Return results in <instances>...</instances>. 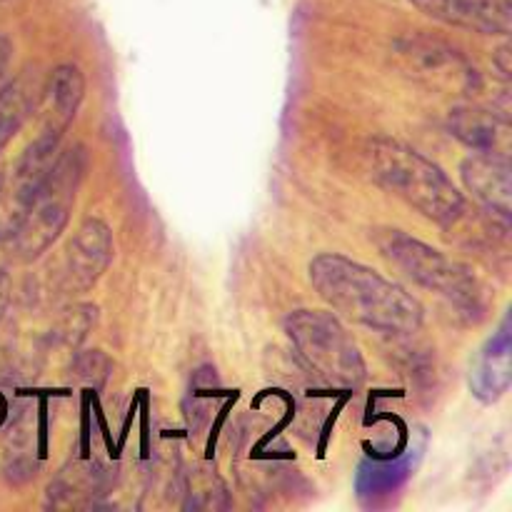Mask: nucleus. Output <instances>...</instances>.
Instances as JSON below:
<instances>
[{"instance_id": "obj_1", "label": "nucleus", "mask_w": 512, "mask_h": 512, "mask_svg": "<svg viewBox=\"0 0 512 512\" xmlns=\"http://www.w3.org/2000/svg\"><path fill=\"white\" fill-rule=\"evenodd\" d=\"M308 275L315 293L348 323L385 335H413L423 325L420 300L358 260L320 253L310 260Z\"/></svg>"}, {"instance_id": "obj_2", "label": "nucleus", "mask_w": 512, "mask_h": 512, "mask_svg": "<svg viewBox=\"0 0 512 512\" xmlns=\"http://www.w3.org/2000/svg\"><path fill=\"white\" fill-rule=\"evenodd\" d=\"M88 170L83 145L60 150L33 193L18 205V213L3 228L13 263H33L68 228L78 188Z\"/></svg>"}, {"instance_id": "obj_3", "label": "nucleus", "mask_w": 512, "mask_h": 512, "mask_svg": "<svg viewBox=\"0 0 512 512\" xmlns=\"http://www.w3.org/2000/svg\"><path fill=\"white\" fill-rule=\"evenodd\" d=\"M373 180L423 218L448 228L465 210L463 193L438 163L390 135H378L365 150Z\"/></svg>"}, {"instance_id": "obj_4", "label": "nucleus", "mask_w": 512, "mask_h": 512, "mask_svg": "<svg viewBox=\"0 0 512 512\" xmlns=\"http://www.w3.org/2000/svg\"><path fill=\"white\" fill-rule=\"evenodd\" d=\"M370 240L380 250V255L415 285L430 290V293H438L440 298L453 303L463 313L473 315L483 310L480 280L465 263L440 253L438 248L423 243V240L410 238L398 228L373 230Z\"/></svg>"}, {"instance_id": "obj_5", "label": "nucleus", "mask_w": 512, "mask_h": 512, "mask_svg": "<svg viewBox=\"0 0 512 512\" xmlns=\"http://www.w3.org/2000/svg\"><path fill=\"white\" fill-rule=\"evenodd\" d=\"M285 333L305 368L325 385L353 390L368 375L358 345L333 313L295 310L285 318Z\"/></svg>"}, {"instance_id": "obj_6", "label": "nucleus", "mask_w": 512, "mask_h": 512, "mask_svg": "<svg viewBox=\"0 0 512 512\" xmlns=\"http://www.w3.org/2000/svg\"><path fill=\"white\" fill-rule=\"evenodd\" d=\"M113 260V233L98 218H88L75 228L63 248L55 275L58 295H80L95 288Z\"/></svg>"}, {"instance_id": "obj_7", "label": "nucleus", "mask_w": 512, "mask_h": 512, "mask_svg": "<svg viewBox=\"0 0 512 512\" xmlns=\"http://www.w3.org/2000/svg\"><path fill=\"white\" fill-rule=\"evenodd\" d=\"M398 55L415 78L428 80L433 85H455L460 90L475 88V78H478L475 70L458 50L450 48L443 40L425 38V35L403 38L398 43Z\"/></svg>"}, {"instance_id": "obj_8", "label": "nucleus", "mask_w": 512, "mask_h": 512, "mask_svg": "<svg viewBox=\"0 0 512 512\" xmlns=\"http://www.w3.org/2000/svg\"><path fill=\"white\" fill-rule=\"evenodd\" d=\"M413 8L450 28L480 35H508L512 28L510 0H408Z\"/></svg>"}, {"instance_id": "obj_9", "label": "nucleus", "mask_w": 512, "mask_h": 512, "mask_svg": "<svg viewBox=\"0 0 512 512\" xmlns=\"http://www.w3.org/2000/svg\"><path fill=\"white\" fill-rule=\"evenodd\" d=\"M468 193L483 205L485 210L510 218L512 210V173L510 160L503 153H473L460 165Z\"/></svg>"}, {"instance_id": "obj_10", "label": "nucleus", "mask_w": 512, "mask_h": 512, "mask_svg": "<svg viewBox=\"0 0 512 512\" xmlns=\"http://www.w3.org/2000/svg\"><path fill=\"white\" fill-rule=\"evenodd\" d=\"M108 490V470L95 460L75 458L50 480L45 505L53 510L93 508Z\"/></svg>"}, {"instance_id": "obj_11", "label": "nucleus", "mask_w": 512, "mask_h": 512, "mask_svg": "<svg viewBox=\"0 0 512 512\" xmlns=\"http://www.w3.org/2000/svg\"><path fill=\"white\" fill-rule=\"evenodd\" d=\"M450 135L473 153H503L510 148L508 115L485 105H458L448 115Z\"/></svg>"}, {"instance_id": "obj_12", "label": "nucleus", "mask_w": 512, "mask_h": 512, "mask_svg": "<svg viewBox=\"0 0 512 512\" xmlns=\"http://www.w3.org/2000/svg\"><path fill=\"white\" fill-rule=\"evenodd\" d=\"M85 98V75L78 65L63 63L50 70L43 80V95H40L38 108H43V128L45 133L65 135L70 123L78 115L80 103Z\"/></svg>"}, {"instance_id": "obj_13", "label": "nucleus", "mask_w": 512, "mask_h": 512, "mask_svg": "<svg viewBox=\"0 0 512 512\" xmlns=\"http://www.w3.org/2000/svg\"><path fill=\"white\" fill-rule=\"evenodd\" d=\"M40 95H43V80L30 70L0 85V153L38 110Z\"/></svg>"}, {"instance_id": "obj_14", "label": "nucleus", "mask_w": 512, "mask_h": 512, "mask_svg": "<svg viewBox=\"0 0 512 512\" xmlns=\"http://www.w3.org/2000/svg\"><path fill=\"white\" fill-rule=\"evenodd\" d=\"M470 388L483 403H495L510 388V340L505 328L480 350L470 370Z\"/></svg>"}, {"instance_id": "obj_15", "label": "nucleus", "mask_w": 512, "mask_h": 512, "mask_svg": "<svg viewBox=\"0 0 512 512\" xmlns=\"http://www.w3.org/2000/svg\"><path fill=\"white\" fill-rule=\"evenodd\" d=\"M185 495H188V503L185 508H225L228 500H225V488L215 475H205V470H195L188 478V488H185Z\"/></svg>"}, {"instance_id": "obj_16", "label": "nucleus", "mask_w": 512, "mask_h": 512, "mask_svg": "<svg viewBox=\"0 0 512 512\" xmlns=\"http://www.w3.org/2000/svg\"><path fill=\"white\" fill-rule=\"evenodd\" d=\"M95 313H98V310H95L93 305H73V308L65 310L63 318L58 320V325H55L53 330V338L58 340V343L75 348L95 325Z\"/></svg>"}, {"instance_id": "obj_17", "label": "nucleus", "mask_w": 512, "mask_h": 512, "mask_svg": "<svg viewBox=\"0 0 512 512\" xmlns=\"http://www.w3.org/2000/svg\"><path fill=\"white\" fill-rule=\"evenodd\" d=\"M113 363H110L108 355H103L100 350H85V353L75 355L73 360V378L80 385H88V388H103V383L108 380Z\"/></svg>"}, {"instance_id": "obj_18", "label": "nucleus", "mask_w": 512, "mask_h": 512, "mask_svg": "<svg viewBox=\"0 0 512 512\" xmlns=\"http://www.w3.org/2000/svg\"><path fill=\"white\" fill-rule=\"evenodd\" d=\"M10 63H13V43L8 35L0 33V85H3L5 75H8Z\"/></svg>"}, {"instance_id": "obj_19", "label": "nucleus", "mask_w": 512, "mask_h": 512, "mask_svg": "<svg viewBox=\"0 0 512 512\" xmlns=\"http://www.w3.org/2000/svg\"><path fill=\"white\" fill-rule=\"evenodd\" d=\"M495 58H498V65H500V73L505 75V78H508L510 75V48L508 45H503V48L498 50V55H495Z\"/></svg>"}, {"instance_id": "obj_20", "label": "nucleus", "mask_w": 512, "mask_h": 512, "mask_svg": "<svg viewBox=\"0 0 512 512\" xmlns=\"http://www.w3.org/2000/svg\"><path fill=\"white\" fill-rule=\"evenodd\" d=\"M0 3H3V0H0Z\"/></svg>"}]
</instances>
